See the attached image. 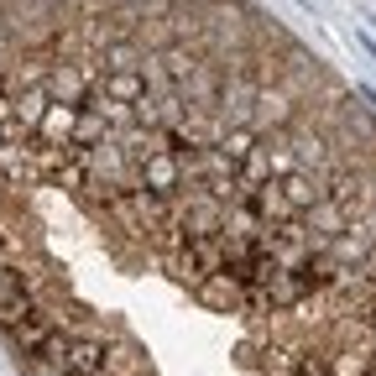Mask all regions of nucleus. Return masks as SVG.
Instances as JSON below:
<instances>
[{"label":"nucleus","mask_w":376,"mask_h":376,"mask_svg":"<svg viewBox=\"0 0 376 376\" xmlns=\"http://www.w3.org/2000/svg\"><path fill=\"white\" fill-rule=\"evenodd\" d=\"M0 334L37 376H376V115L251 0H0Z\"/></svg>","instance_id":"1"}]
</instances>
